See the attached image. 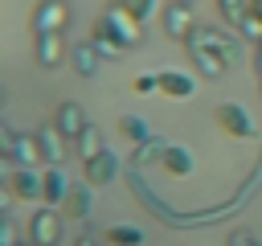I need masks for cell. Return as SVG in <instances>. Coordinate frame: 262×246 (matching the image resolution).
Segmentation results:
<instances>
[{"label":"cell","mask_w":262,"mask_h":246,"mask_svg":"<svg viewBox=\"0 0 262 246\" xmlns=\"http://www.w3.org/2000/svg\"><path fill=\"white\" fill-rule=\"evenodd\" d=\"M217 12H221L233 29H242V25H246V0H217Z\"/></svg>","instance_id":"obj_24"},{"label":"cell","mask_w":262,"mask_h":246,"mask_svg":"<svg viewBox=\"0 0 262 246\" xmlns=\"http://www.w3.org/2000/svg\"><path fill=\"white\" fill-rule=\"evenodd\" d=\"M94 184H70V193H66V201H61V213H66V221H86L90 217V205H94Z\"/></svg>","instance_id":"obj_12"},{"label":"cell","mask_w":262,"mask_h":246,"mask_svg":"<svg viewBox=\"0 0 262 246\" xmlns=\"http://www.w3.org/2000/svg\"><path fill=\"white\" fill-rule=\"evenodd\" d=\"M237 33H246V37L262 41V0H246V25H242Z\"/></svg>","instance_id":"obj_22"},{"label":"cell","mask_w":262,"mask_h":246,"mask_svg":"<svg viewBox=\"0 0 262 246\" xmlns=\"http://www.w3.org/2000/svg\"><path fill=\"white\" fill-rule=\"evenodd\" d=\"M254 70H258V78H262V41H258V49H254Z\"/></svg>","instance_id":"obj_29"},{"label":"cell","mask_w":262,"mask_h":246,"mask_svg":"<svg viewBox=\"0 0 262 246\" xmlns=\"http://www.w3.org/2000/svg\"><path fill=\"white\" fill-rule=\"evenodd\" d=\"M94 37H98V41H111V45H119V49H131V45L143 41V25H139L123 4H111V8L94 20Z\"/></svg>","instance_id":"obj_1"},{"label":"cell","mask_w":262,"mask_h":246,"mask_svg":"<svg viewBox=\"0 0 262 246\" xmlns=\"http://www.w3.org/2000/svg\"><path fill=\"white\" fill-rule=\"evenodd\" d=\"M33 135H37V148H41V156H45V168H61V160H66V144H70V139L53 127V119H49L45 127H37Z\"/></svg>","instance_id":"obj_7"},{"label":"cell","mask_w":262,"mask_h":246,"mask_svg":"<svg viewBox=\"0 0 262 246\" xmlns=\"http://www.w3.org/2000/svg\"><path fill=\"white\" fill-rule=\"evenodd\" d=\"M188 57L196 61L201 78H221V74H225V66H229L221 53H213V49H205V45H188Z\"/></svg>","instance_id":"obj_16"},{"label":"cell","mask_w":262,"mask_h":246,"mask_svg":"<svg viewBox=\"0 0 262 246\" xmlns=\"http://www.w3.org/2000/svg\"><path fill=\"white\" fill-rule=\"evenodd\" d=\"M119 176V156L106 148V152H98L94 160H82V180L86 184H94V189H102V184H111Z\"/></svg>","instance_id":"obj_6"},{"label":"cell","mask_w":262,"mask_h":246,"mask_svg":"<svg viewBox=\"0 0 262 246\" xmlns=\"http://www.w3.org/2000/svg\"><path fill=\"white\" fill-rule=\"evenodd\" d=\"M180 4H192V0H180Z\"/></svg>","instance_id":"obj_30"},{"label":"cell","mask_w":262,"mask_h":246,"mask_svg":"<svg viewBox=\"0 0 262 246\" xmlns=\"http://www.w3.org/2000/svg\"><path fill=\"white\" fill-rule=\"evenodd\" d=\"M74 144H78V156H82V160H94L98 152H106V139H102V131H98L94 123H86V131H82Z\"/></svg>","instance_id":"obj_20"},{"label":"cell","mask_w":262,"mask_h":246,"mask_svg":"<svg viewBox=\"0 0 262 246\" xmlns=\"http://www.w3.org/2000/svg\"><path fill=\"white\" fill-rule=\"evenodd\" d=\"M66 193H70V180H66V172H61V168H45V172H41V201L61 209Z\"/></svg>","instance_id":"obj_14"},{"label":"cell","mask_w":262,"mask_h":246,"mask_svg":"<svg viewBox=\"0 0 262 246\" xmlns=\"http://www.w3.org/2000/svg\"><path fill=\"white\" fill-rule=\"evenodd\" d=\"M61 33H37V61L45 66V70H53L57 61H61Z\"/></svg>","instance_id":"obj_19"},{"label":"cell","mask_w":262,"mask_h":246,"mask_svg":"<svg viewBox=\"0 0 262 246\" xmlns=\"http://www.w3.org/2000/svg\"><path fill=\"white\" fill-rule=\"evenodd\" d=\"M53 127H57L66 139H78V135L86 131V115H82V107H78V102H61V107L53 111Z\"/></svg>","instance_id":"obj_13"},{"label":"cell","mask_w":262,"mask_h":246,"mask_svg":"<svg viewBox=\"0 0 262 246\" xmlns=\"http://www.w3.org/2000/svg\"><path fill=\"white\" fill-rule=\"evenodd\" d=\"M74 246H98V238H94V234H78V242H74Z\"/></svg>","instance_id":"obj_28"},{"label":"cell","mask_w":262,"mask_h":246,"mask_svg":"<svg viewBox=\"0 0 262 246\" xmlns=\"http://www.w3.org/2000/svg\"><path fill=\"white\" fill-rule=\"evenodd\" d=\"M70 61H74V70H78L82 78H94V74L102 70V53L94 49V41H82V45H74V49H70Z\"/></svg>","instance_id":"obj_15"},{"label":"cell","mask_w":262,"mask_h":246,"mask_svg":"<svg viewBox=\"0 0 262 246\" xmlns=\"http://www.w3.org/2000/svg\"><path fill=\"white\" fill-rule=\"evenodd\" d=\"M160 20H164V37H172V41H188V33L196 29L192 4H180V0H168L164 12H160Z\"/></svg>","instance_id":"obj_5"},{"label":"cell","mask_w":262,"mask_h":246,"mask_svg":"<svg viewBox=\"0 0 262 246\" xmlns=\"http://www.w3.org/2000/svg\"><path fill=\"white\" fill-rule=\"evenodd\" d=\"M258 86H262V78H258Z\"/></svg>","instance_id":"obj_31"},{"label":"cell","mask_w":262,"mask_h":246,"mask_svg":"<svg viewBox=\"0 0 262 246\" xmlns=\"http://www.w3.org/2000/svg\"><path fill=\"white\" fill-rule=\"evenodd\" d=\"M61 225H66V213H61L57 205H41V209L29 217V225H25L29 246H57V242H61Z\"/></svg>","instance_id":"obj_2"},{"label":"cell","mask_w":262,"mask_h":246,"mask_svg":"<svg viewBox=\"0 0 262 246\" xmlns=\"http://www.w3.org/2000/svg\"><path fill=\"white\" fill-rule=\"evenodd\" d=\"M119 131H123V139H131V144H147V139H151V127H147V119H139V115H119Z\"/></svg>","instance_id":"obj_21"},{"label":"cell","mask_w":262,"mask_h":246,"mask_svg":"<svg viewBox=\"0 0 262 246\" xmlns=\"http://www.w3.org/2000/svg\"><path fill=\"white\" fill-rule=\"evenodd\" d=\"M131 90H135V94H151V90H160V74H135V78H131Z\"/></svg>","instance_id":"obj_26"},{"label":"cell","mask_w":262,"mask_h":246,"mask_svg":"<svg viewBox=\"0 0 262 246\" xmlns=\"http://www.w3.org/2000/svg\"><path fill=\"white\" fill-rule=\"evenodd\" d=\"M164 148H168V144H164V139H156V135H151V139H147V144H135V156H131V164H147V160H151V156H156V160H160V156H164Z\"/></svg>","instance_id":"obj_25"},{"label":"cell","mask_w":262,"mask_h":246,"mask_svg":"<svg viewBox=\"0 0 262 246\" xmlns=\"http://www.w3.org/2000/svg\"><path fill=\"white\" fill-rule=\"evenodd\" d=\"M115 4H123V8H127L139 25H147V20L160 12V0H115Z\"/></svg>","instance_id":"obj_23"},{"label":"cell","mask_w":262,"mask_h":246,"mask_svg":"<svg viewBox=\"0 0 262 246\" xmlns=\"http://www.w3.org/2000/svg\"><path fill=\"white\" fill-rule=\"evenodd\" d=\"M213 123L229 139H254L258 135V127H254V119H250V111L242 102H217L213 107Z\"/></svg>","instance_id":"obj_3"},{"label":"cell","mask_w":262,"mask_h":246,"mask_svg":"<svg viewBox=\"0 0 262 246\" xmlns=\"http://www.w3.org/2000/svg\"><path fill=\"white\" fill-rule=\"evenodd\" d=\"M229 246H258V242H254L250 234H233V238H229Z\"/></svg>","instance_id":"obj_27"},{"label":"cell","mask_w":262,"mask_h":246,"mask_svg":"<svg viewBox=\"0 0 262 246\" xmlns=\"http://www.w3.org/2000/svg\"><path fill=\"white\" fill-rule=\"evenodd\" d=\"M184 45H205V49L221 53L225 61H233V57H237V41H233V37H221L217 29H201V25L188 33V41H184Z\"/></svg>","instance_id":"obj_10"},{"label":"cell","mask_w":262,"mask_h":246,"mask_svg":"<svg viewBox=\"0 0 262 246\" xmlns=\"http://www.w3.org/2000/svg\"><path fill=\"white\" fill-rule=\"evenodd\" d=\"M102 242L106 246H143V230L131 225V221H115L102 230Z\"/></svg>","instance_id":"obj_18"},{"label":"cell","mask_w":262,"mask_h":246,"mask_svg":"<svg viewBox=\"0 0 262 246\" xmlns=\"http://www.w3.org/2000/svg\"><path fill=\"white\" fill-rule=\"evenodd\" d=\"M160 94L172 102H188L196 94V78L184 70H160Z\"/></svg>","instance_id":"obj_8"},{"label":"cell","mask_w":262,"mask_h":246,"mask_svg":"<svg viewBox=\"0 0 262 246\" xmlns=\"http://www.w3.org/2000/svg\"><path fill=\"white\" fill-rule=\"evenodd\" d=\"M160 168H164L168 176L184 180V176H192V168H196V156H192L184 144H168V148H164V156H160Z\"/></svg>","instance_id":"obj_11"},{"label":"cell","mask_w":262,"mask_h":246,"mask_svg":"<svg viewBox=\"0 0 262 246\" xmlns=\"http://www.w3.org/2000/svg\"><path fill=\"white\" fill-rule=\"evenodd\" d=\"M4 193L12 201H41V172L37 168H20V164H8L4 176H0Z\"/></svg>","instance_id":"obj_4"},{"label":"cell","mask_w":262,"mask_h":246,"mask_svg":"<svg viewBox=\"0 0 262 246\" xmlns=\"http://www.w3.org/2000/svg\"><path fill=\"white\" fill-rule=\"evenodd\" d=\"M66 20H70L66 0H41L37 12H33V29H37V33H61Z\"/></svg>","instance_id":"obj_9"},{"label":"cell","mask_w":262,"mask_h":246,"mask_svg":"<svg viewBox=\"0 0 262 246\" xmlns=\"http://www.w3.org/2000/svg\"><path fill=\"white\" fill-rule=\"evenodd\" d=\"M8 164H20V168H37V164H45V156H41V148H37V135H16V144H12V160Z\"/></svg>","instance_id":"obj_17"}]
</instances>
